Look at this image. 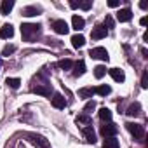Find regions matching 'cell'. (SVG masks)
<instances>
[{
  "label": "cell",
  "instance_id": "7402d4cb",
  "mask_svg": "<svg viewBox=\"0 0 148 148\" xmlns=\"http://www.w3.org/2000/svg\"><path fill=\"white\" fill-rule=\"evenodd\" d=\"M98 115H99V119H101L103 122H110V120H112V112H110L108 108H101Z\"/></svg>",
  "mask_w": 148,
  "mask_h": 148
},
{
  "label": "cell",
  "instance_id": "d4e9b609",
  "mask_svg": "<svg viewBox=\"0 0 148 148\" xmlns=\"http://www.w3.org/2000/svg\"><path fill=\"white\" fill-rule=\"evenodd\" d=\"M105 75H106V66L98 64V66L94 68V77H96V79H103Z\"/></svg>",
  "mask_w": 148,
  "mask_h": 148
},
{
  "label": "cell",
  "instance_id": "ba28073f",
  "mask_svg": "<svg viewBox=\"0 0 148 148\" xmlns=\"http://www.w3.org/2000/svg\"><path fill=\"white\" fill-rule=\"evenodd\" d=\"M82 134H84L87 143H96V132H94L92 125H84L82 127Z\"/></svg>",
  "mask_w": 148,
  "mask_h": 148
},
{
  "label": "cell",
  "instance_id": "6da1fadb",
  "mask_svg": "<svg viewBox=\"0 0 148 148\" xmlns=\"http://www.w3.org/2000/svg\"><path fill=\"white\" fill-rule=\"evenodd\" d=\"M40 25L38 23H23L21 25V35L26 42H32L38 33H40Z\"/></svg>",
  "mask_w": 148,
  "mask_h": 148
},
{
  "label": "cell",
  "instance_id": "83f0119b",
  "mask_svg": "<svg viewBox=\"0 0 148 148\" xmlns=\"http://www.w3.org/2000/svg\"><path fill=\"white\" fill-rule=\"evenodd\" d=\"M58 66L63 68V70H70V68L73 66V61H71V59H61V61L58 63Z\"/></svg>",
  "mask_w": 148,
  "mask_h": 148
},
{
  "label": "cell",
  "instance_id": "cb8c5ba5",
  "mask_svg": "<svg viewBox=\"0 0 148 148\" xmlns=\"http://www.w3.org/2000/svg\"><path fill=\"white\" fill-rule=\"evenodd\" d=\"M119 146H120L119 139H115V138H106L103 143V148H119Z\"/></svg>",
  "mask_w": 148,
  "mask_h": 148
},
{
  "label": "cell",
  "instance_id": "7a4b0ae2",
  "mask_svg": "<svg viewBox=\"0 0 148 148\" xmlns=\"http://www.w3.org/2000/svg\"><path fill=\"white\" fill-rule=\"evenodd\" d=\"M127 131L136 138V139H143L145 138V127L141 124H134V122H127Z\"/></svg>",
  "mask_w": 148,
  "mask_h": 148
},
{
  "label": "cell",
  "instance_id": "f546056e",
  "mask_svg": "<svg viewBox=\"0 0 148 148\" xmlns=\"http://www.w3.org/2000/svg\"><path fill=\"white\" fill-rule=\"evenodd\" d=\"M103 26H105L106 30H108V28H113V18H112L110 14H106V18H105V25H103Z\"/></svg>",
  "mask_w": 148,
  "mask_h": 148
},
{
  "label": "cell",
  "instance_id": "5b68a950",
  "mask_svg": "<svg viewBox=\"0 0 148 148\" xmlns=\"http://www.w3.org/2000/svg\"><path fill=\"white\" fill-rule=\"evenodd\" d=\"M119 132V127L113 124V122H106L101 125V134L105 138H115V134Z\"/></svg>",
  "mask_w": 148,
  "mask_h": 148
},
{
  "label": "cell",
  "instance_id": "30bf717a",
  "mask_svg": "<svg viewBox=\"0 0 148 148\" xmlns=\"http://www.w3.org/2000/svg\"><path fill=\"white\" fill-rule=\"evenodd\" d=\"M108 73H110V77H112L115 82H124V80H125V73H124L120 68H110Z\"/></svg>",
  "mask_w": 148,
  "mask_h": 148
},
{
  "label": "cell",
  "instance_id": "ffe728a7",
  "mask_svg": "<svg viewBox=\"0 0 148 148\" xmlns=\"http://www.w3.org/2000/svg\"><path fill=\"white\" fill-rule=\"evenodd\" d=\"M110 92H112V87H110V86H106V84L94 87V94H99V96H106V94H110Z\"/></svg>",
  "mask_w": 148,
  "mask_h": 148
},
{
  "label": "cell",
  "instance_id": "8fae6325",
  "mask_svg": "<svg viewBox=\"0 0 148 148\" xmlns=\"http://www.w3.org/2000/svg\"><path fill=\"white\" fill-rule=\"evenodd\" d=\"M73 77H82L84 73H86V63L80 59V61H77V63H73Z\"/></svg>",
  "mask_w": 148,
  "mask_h": 148
},
{
  "label": "cell",
  "instance_id": "2e32d148",
  "mask_svg": "<svg viewBox=\"0 0 148 148\" xmlns=\"http://www.w3.org/2000/svg\"><path fill=\"white\" fill-rule=\"evenodd\" d=\"M40 12H42V9H40V7H37V5H28V7H25V9H23V16H26V18L38 16Z\"/></svg>",
  "mask_w": 148,
  "mask_h": 148
},
{
  "label": "cell",
  "instance_id": "7c38bea8",
  "mask_svg": "<svg viewBox=\"0 0 148 148\" xmlns=\"http://www.w3.org/2000/svg\"><path fill=\"white\" fill-rule=\"evenodd\" d=\"M28 138H30V141H32L33 145H37L38 148H49V143H47L45 138H42V136H35V134H30Z\"/></svg>",
  "mask_w": 148,
  "mask_h": 148
},
{
  "label": "cell",
  "instance_id": "f1b7e54d",
  "mask_svg": "<svg viewBox=\"0 0 148 148\" xmlns=\"http://www.w3.org/2000/svg\"><path fill=\"white\" fill-rule=\"evenodd\" d=\"M14 51H16V45H5L2 49V56H11Z\"/></svg>",
  "mask_w": 148,
  "mask_h": 148
},
{
  "label": "cell",
  "instance_id": "8992f818",
  "mask_svg": "<svg viewBox=\"0 0 148 148\" xmlns=\"http://www.w3.org/2000/svg\"><path fill=\"white\" fill-rule=\"evenodd\" d=\"M106 35H108V30H106L103 25L94 26L92 32H91V38H94V40H101V38H105Z\"/></svg>",
  "mask_w": 148,
  "mask_h": 148
},
{
  "label": "cell",
  "instance_id": "e575fe53",
  "mask_svg": "<svg viewBox=\"0 0 148 148\" xmlns=\"http://www.w3.org/2000/svg\"><path fill=\"white\" fill-rule=\"evenodd\" d=\"M70 7H71V9H77V7H79V2H75V0H71V2H70Z\"/></svg>",
  "mask_w": 148,
  "mask_h": 148
},
{
  "label": "cell",
  "instance_id": "9c48e42d",
  "mask_svg": "<svg viewBox=\"0 0 148 148\" xmlns=\"http://www.w3.org/2000/svg\"><path fill=\"white\" fill-rule=\"evenodd\" d=\"M132 19V11L131 9H120L119 12H117V21H120V23H127V21H131Z\"/></svg>",
  "mask_w": 148,
  "mask_h": 148
},
{
  "label": "cell",
  "instance_id": "4fadbf2b",
  "mask_svg": "<svg viewBox=\"0 0 148 148\" xmlns=\"http://www.w3.org/2000/svg\"><path fill=\"white\" fill-rule=\"evenodd\" d=\"M71 45L75 47V49L84 47V45H86V37H84V35H80V33H75V35L71 37Z\"/></svg>",
  "mask_w": 148,
  "mask_h": 148
},
{
  "label": "cell",
  "instance_id": "d6986e66",
  "mask_svg": "<svg viewBox=\"0 0 148 148\" xmlns=\"http://www.w3.org/2000/svg\"><path fill=\"white\" fill-rule=\"evenodd\" d=\"M127 115H131V117H138L139 113H141V105L139 103H132L129 108H127V112H125Z\"/></svg>",
  "mask_w": 148,
  "mask_h": 148
},
{
  "label": "cell",
  "instance_id": "52a82bcc",
  "mask_svg": "<svg viewBox=\"0 0 148 148\" xmlns=\"http://www.w3.org/2000/svg\"><path fill=\"white\" fill-rule=\"evenodd\" d=\"M32 91L35 92V94H42V96H51V84H47V82H44V84H37V86H33L32 87Z\"/></svg>",
  "mask_w": 148,
  "mask_h": 148
},
{
  "label": "cell",
  "instance_id": "e0dca14e",
  "mask_svg": "<svg viewBox=\"0 0 148 148\" xmlns=\"http://www.w3.org/2000/svg\"><path fill=\"white\" fill-rule=\"evenodd\" d=\"M51 103H52V106H54V108H59V110L66 106V99H64L61 94H54V96H52V99H51Z\"/></svg>",
  "mask_w": 148,
  "mask_h": 148
},
{
  "label": "cell",
  "instance_id": "836d02e7",
  "mask_svg": "<svg viewBox=\"0 0 148 148\" xmlns=\"http://www.w3.org/2000/svg\"><path fill=\"white\" fill-rule=\"evenodd\" d=\"M139 23H141V26H146V23H148V18H146V16H143V18L139 19Z\"/></svg>",
  "mask_w": 148,
  "mask_h": 148
},
{
  "label": "cell",
  "instance_id": "4316f807",
  "mask_svg": "<svg viewBox=\"0 0 148 148\" xmlns=\"http://www.w3.org/2000/svg\"><path fill=\"white\" fill-rule=\"evenodd\" d=\"M94 110H96V103H94L92 99H89V101L86 103V106H84V113H86V115H89V113H92Z\"/></svg>",
  "mask_w": 148,
  "mask_h": 148
},
{
  "label": "cell",
  "instance_id": "d590c367",
  "mask_svg": "<svg viewBox=\"0 0 148 148\" xmlns=\"http://www.w3.org/2000/svg\"><path fill=\"white\" fill-rule=\"evenodd\" d=\"M139 7H141V9H146V7H148V4H146V2H141V4H139Z\"/></svg>",
  "mask_w": 148,
  "mask_h": 148
},
{
  "label": "cell",
  "instance_id": "8d00e7d4",
  "mask_svg": "<svg viewBox=\"0 0 148 148\" xmlns=\"http://www.w3.org/2000/svg\"><path fill=\"white\" fill-rule=\"evenodd\" d=\"M0 68H2V59H0Z\"/></svg>",
  "mask_w": 148,
  "mask_h": 148
},
{
  "label": "cell",
  "instance_id": "d6a6232c",
  "mask_svg": "<svg viewBox=\"0 0 148 148\" xmlns=\"http://www.w3.org/2000/svg\"><path fill=\"white\" fill-rule=\"evenodd\" d=\"M108 5H110V7H119V5H120V2H119V0H110Z\"/></svg>",
  "mask_w": 148,
  "mask_h": 148
},
{
  "label": "cell",
  "instance_id": "484cf974",
  "mask_svg": "<svg viewBox=\"0 0 148 148\" xmlns=\"http://www.w3.org/2000/svg\"><path fill=\"white\" fill-rule=\"evenodd\" d=\"M5 84H7L11 89H18V87L21 86V80H19V79H14V77H7V79H5Z\"/></svg>",
  "mask_w": 148,
  "mask_h": 148
},
{
  "label": "cell",
  "instance_id": "277c9868",
  "mask_svg": "<svg viewBox=\"0 0 148 148\" xmlns=\"http://www.w3.org/2000/svg\"><path fill=\"white\" fill-rule=\"evenodd\" d=\"M89 56L94 58V59H101V61H108L110 56H108V51L105 47H94L89 51Z\"/></svg>",
  "mask_w": 148,
  "mask_h": 148
},
{
  "label": "cell",
  "instance_id": "1f68e13d",
  "mask_svg": "<svg viewBox=\"0 0 148 148\" xmlns=\"http://www.w3.org/2000/svg\"><path fill=\"white\" fill-rule=\"evenodd\" d=\"M91 5H92V2H79V7H80V9H84V11H89V9H91Z\"/></svg>",
  "mask_w": 148,
  "mask_h": 148
},
{
  "label": "cell",
  "instance_id": "4dcf8cb0",
  "mask_svg": "<svg viewBox=\"0 0 148 148\" xmlns=\"http://www.w3.org/2000/svg\"><path fill=\"white\" fill-rule=\"evenodd\" d=\"M141 87L148 89V71H143V77H141Z\"/></svg>",
  "mask_w": 148,
  "mask_h": 148
},
{
  "label": "cell",
  "instance_id": "603a6c76",
  "mask_svg": "<svg viewBox=\"0 0 148 148\" xmlns=\"http://www.w3.org/2000/svg\"><path fill=\"white\" fill-rule=\"evenodd\" d=\"M77 124H82V127H84V125H91V124H92V119H91L89 115L82 113V115L77 117Z\"/></svg>",
  "mask_w": 148,
  "mask_h": 148
},
{
  "label": "cell",
  "instance_id": "ac0fdd59",
  "mask_svg": "<svg viewBox=\"0 0 148 148\" xmlns=\"http://www.w3.org/2000/svg\"><path fill=\"white\" fill-rule=\"evenodd\" d=\"M12 7H14V0H4L2 5H0V12H2L4 16H7L12 11Z\"/></svg>",
  "mask_w": 148,
  "mask_h": 148
},
{
  "label": "cell",
  "instance_id": "44dd1931",
  "mask_svg": "<svg viewBox=\"0 0 148 148\" xmlns=\"http://www.w3.org/2000/svg\"><path fill=\"white\" fill-rule=\"evenodd\" d=\"M79 96L84 98V99H89V98L94 96V89L92 87H82V89H79Z\"/></svg>",
  "mask_w": 148,
  "mask_h": 148
},
{
  "label": "cell",
  "instance_id": "5bb4252c",
  "mask_svg": "<svg viewBox=\"0 0 148 148\" xmlns=\"http://www.w3.org/2000/svg\"><path fill=\"white\" fill-rule=\"evenodd\" d=\"M71 26L75 28L77 32L84 30V26H86V21H84V18H80V16H77V14H73V18H71Z\"/></svg>",
  "mask_w": 148,
  "mask_h": 148
},
{
  "label": "cell",
  "instance_id": "9a60e30c",
  "mask_svg": "<svg viewBox=\"0 0 148 148\" xmlns=\"http://www.w3.org/2000/svg\"><path fill=\"white\" fill-rule=\"evenodd\" d=\"M12 35H14L12 25H4L0 28V38H12Z\"/></svg>",
  "mask_w": 148,
  "mask_h": 148
},
{
  "label": "cell",
  "instance_id": "3957f363",
  "mask_svg": "<svg viewBox=\"0 0 148 148\" xmlns=\"http://www.w3.org/2000/svg\"><path fill=\"white\" fill-rule=\"evenodd\" d=\"M51 28L58 33V35H66L68 33V23L64 21V19H54L52 23H51Z\"/></svg>",
  "mask_w": 148,
  "mask_h": 148
}]
</instances>
